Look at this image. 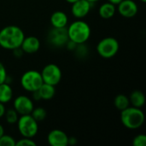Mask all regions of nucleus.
<instances>
[{
	"label": "nucleus",
	"instance_id": "nucleus-1",
	"mask_svg": "<svg viewBox=\"0 0 146 146\" xmlns=\"http://www.w3.org/2000/svg\"><path fill=\"white\" fill-rule=\"evenodd\" d=\"M25 38L21 28L15 25L4 27L0 30V46L5 50L20 48Z\"/></svg>",
	"mask_w": 146,
	"mask_h": 146
},
{
	"label": "nucleus",
	"instance_id": "nucleus-2",
	"mask_svg": "<svg viewBox=\"0 0 146 146\" xmlns=\"http://www.w3.org/2000/svg\"><path fill=\"white\" fill-rule=\"evenodd\" d=\"M145 116L140 108L127 107L121 111V121L122 125L131 130L139 129L145 122Z\"/></svg>",
	"mask_w": 146,
	"mask_h": 146
},
{
	"label": "nucleus",
	"instance_id": "nucleus-3",
	"mask_svg": "<svg viewBox=\"0 0 146 146\" xmlns=\"http://www.w3.org/2000/svg\"><path fill=\"white\" fill-rule=\"evenodd\" d=\"M68 39L78 44L86 43L91 36L90 26L81 19L72 22L67 28Z\"/></svg>",
	"mask_w": 146,
	"mask_h": 146
},
{
	"label": "nucleus",
	"instance_id": "nucleus-4",
	"mask_svg": "<svg viewBox=\"0 0 146 146\" xmlns=\"http://www.w3.org/2000/svg\"><path fill=\"white\" fill-rule=\"evenodd\" d=\"M16 123L18 131L22 137L33 139L37 135L38 131V121H35L31 115H21Z\"/></svg>",
	"mask_w": 146,
	"mask_h": 146
},
{
	"label": "nucleus",
	"instance_id": "nucleus-5",
	"mask_svg": "<svg viewBox=\"0 0 146 146\" xmlns=\"http://www.w3.org/2000/svg\"><path fill=\"white\" fill-rule=\"evenodd\" d=\"M119 42L113 37H106L99 41L97 45V52L104 59L114 57L119 50Z\"/></svg>",
	"mask_w": 146,
	"mask_h": 146
},
{
	"label": "nucleus",
	"instance_id": "nucleus-6",
	"mask_svg": "<svg viewBox=\"0 0 146 146\" xmlns=\"http://www.w3.org/2000/svg\"><path fill=\"white\" fill-rule=\"evenodd\" d=\"M41 74L36 70L26 71L21 78V85L22 88L27 92H35L43 84Z\"/></svg>",
	"mask_w": 146,
	"mask_h": 146
},
{
	"label": "nucleus",
	"instance_id": "nucleus-7",
	"mask_svg": "<svg viewBox=\"0 0 146 146\" xmlns=\"http://www.w3.org/2000/svg\"><path fill=\"white\" fill-rule=\"evenodd\" d=\"M44 83L56 86L62 79V71L60 68L54 63H49L44 67L40 72Z\"/></svg>",
	"mask_w": 146,
	"mask_h": 146
},
{
	"label": "nucleus",
	"instance_id": "nucleus-8",
	"mask_svg": "<svg viewBox=\"0 0 146 146\" xmlns=\"http://www.w3.org/2000/svg\"><path fill=\"white\" fill-rule=\"evenodd\" d=\"M48 42L55 47H62L68 41V36L66 27L56 28L53 27L48 33Z\"/></svg>",
	"mask_w": 146,
	"mask_h": 146
},
{
	"label": "nucleus",
	"instance_id": "nucleus-9",
	"mask_svg": "<svg viewBox=\"0 0 146 146\" xmlns=\"http://www.w3.org/2000/svg\"><path fill=\"white\" fill-rule=\"evenodd\" d=\"M13 106L18 115H30L33 110V103L31 98L25 95H20L15 98Z\"/></svg>",
	"mask_w": 146,
	"mask_h": 146
},
{
	"label": "nucleus",
	"instance_id": "nucleus-10",
	"mask_svg": "<svg viewBox=\"0 0 146 146\" xmlns=\"http://www.w3.org/2000/svg\"><path fill=\"white\" fill-rule=\"evenodd\" d=\"M71 4L72 15L76 19H83L89 14L92 9V3L88 0H77Z\"/></svg>",
	"mask_w": 146,
	"mask_h": 146
},
{
	"label": "nucleus",
	"instance_id": "nucleus-11",
	"mask_svg": "<svg viewBox=\"0 0 146 146\" xmlns=\"http://www.w3.org/2000/svg\"><path fill=\"white\" fill-rule=\"evenodd\" d=\"M47 142L51 146H68V136L62 130H51L47 135Z\"/></svg>",
	"mask_w": 146,
	"mask_h": 146
},
{
	"label": "nucleus",
	"instance_id": "nucleus-12",
	"mask_svg": "<svg viewBox=\"0 0 146 146\" xmlns=\"http://www.w3.org/2000/svg\"><path fill=\"white\" fill-rule=\"evenodd\" d=\"M117 5L119 14L124 18H133L138 13V5L133 0H122Z\"/></svg>",
	"mask_w": 146,
	"mask_h": 146
},
{
	"label": "nucleus",
	"instance_id": "nucleus-13",
	"mask_svg": "<svg viewBox=\"0 0 146 146\" xmlns=\"http://www.w3.org/2000/svg\"><path fill=\"white\" fill-rule=\"evenodd\" d=\"M20 48L23 52L27 54H33L39 50L40 41L38 38L34 36L25 37Z\"/></svg>",
	"mask_w": 146,
	"mask_h": 146
},
{
	"label": "nucleus",
	"instance_id": "nucleus-14",
	"mask_svg": "<svg viewBox=\"0 0 146 146\" xmlns=\"http://www.w3.org/2000/svg\"><path fill=\"white\" fill-rule=\"evenodd\" d=\"M68 22V18L66 13L61 10L55 11L50 16V23L53 27L62 28L66 27Z\"/></svg>",
	"mask_w": 146,
	"mask_h": 146
},
{
	"label": "nucleus",
	"instance_id": "nucleus-15",
	"mask_svg": "<svg viewBox=\"0 0 146 146\" xmlns=\"http://www.w3.org/2000/svg\"><path fill=\"white\" fill-rule=\"evenodd\" d=\"M115 10H116L115 9V5L111 3H110V2H107V3H103L99 7L98 14H99L101 18L108 20V19L112 18L115 15Z\"/></svg>",
	"mask_w": 146,
	"mask_h": 146
},
{
	"label": "nucleus",
	"instance_id": "nucleus-16",
	"mask_svg": "<svg viewBox=\"0 0 146 146\" xmlns=\"http://www.w3.org/2000/svg\"><path fill=\"white\" fill-rule=\"evenodd\" d=\"M128 98H129L130 104H132V106L136 107V108L141 109L145 104V96L139 90L133 91L130 94V97Z\"/></svg>",
	"mask_w": 146,
	"mask_h": 146
},
{
	"label": "nucleus",
	"instance_id": "nucleus-17",
	"mask_svg": "<svg viewBox=\"0 0 146 146\" xmlns=\"http://www.w3.org/2000/svg\"><path fill=\"white\" fill-rule=\"evenodd\" d=\"M40 98L43 100H50L51 98H53V97L55 96L56 93V89L54 86L46 84V83H43L41 85V86L38 88V90Z\"/></svg>",
	"mask_w": 146,
	"mask_h": 146
},
{
	"label": "nucleus",
	"instance_id": "nucleus-18",
	"mask_svg": "<svg viewBox=\"0 0 146 146\" xmlns=\"http://www.w3.org/2000/svg\"><path fill=\"white\" fill-rule=\"evenodd\" d=\"M13 97V91L11 86L7 83L3 82L0 84V103L7 104Z\"/></svg>",
	"mask_w": 146,
	"mask_h": 146
},
{
	"label": "nucleus",
	"instance_id": "nucleus-19",
	"mask_svg": "<svg viewBox=\"0 0 146 146\" xmlns=\"http://www.w3.org/2000/svg\"><path fill=\"white\" fill-rule=\"evenodd\" d=\"M114 104H115V107L118 110L121 111L130 106L129 98H128V97H127L124 94H119L115 98Z\"/></svg>",
	"mask_w": 146,
	"mask_h": 146
},
{
	"label": "nucleus",
	"instance_id": "nucleus-20",
	"mask_svg": "<svg viewBox=\"0 0 146 146\" xmlns=\"http://www.w3.org/2000/svg\"><path fill=\"white\" fill-rule=\"evenodd\" d=\"M30 115L33 117V119L35 121H37L38 122V121H44L46 118L47 113H46V110L44 108L38 107V108H33V110H32Z\"/></svg>",
	"mask_w": 146,
	"mask_h": 146
},
{
	"label": "nucleus",
	"instance_id": "nucleus-21",
	"mask_svg": "<svg viewBox=\"0 0 146 146\" xmlns=\"http://www.w3.org/2000/svg\"><path fill=\"white\" fill-rule=\"evenodd\" d=\"M4 116H5V120L6 121L9 123V124H15L19 119V116H18V113L15 110V109H9V110H6L5 111V114H4Z\"/></svg>",
	"mask_w": 146,
	"mask_h": 146
},
{
	"label": "nucleus",
	"instance_id": "nucleus-22",
	"mask_svg": "<svg viewBox=\"0 0 146 146\" xmlns=\"http://www.w3.org/2000/svg\"><path fill=\"white\" fill-rule=\"evenodd\" d=\"M75 51V54L79 57H86L88 54V48L87 46L84 44H78L74 50Z\"/></svg>",
	"mask_w": 146,
	"mask_h": 146
},
{
	"label": "nucleus",
	"instance_id": "nucleus-23",
	"mask_svg": "<svg viewBox=\"0 0 146 146\" xmlns=\"http://www.w3.org/2000/svg\"><path fill=\"white\" fill-rule=\"evenodd\" d=\"M15 140L13 137L3 134L0 137V146H15Z\"/></svg>",
	"mask_w": 146,
	"mask_h": 146
},
{
	"label": "nucleus",
	"instance_id": "nucleus-24",
	"mask_svg": "<svg viewBox=\"0 0 146 146\" xmlns=\"http://www.w3.org/2000/svg\"><path fill=\"white\" fill-rule=\"evenodd\" d=\"M133 146H145L146 145V136L145 134L137 135L133 140Z\"/></svg>",
	"mask_w": 146,
	"mask_h": 146
},
{
	"label": "nucleus",
	"instance_id": "nucleus-25",
	"mask_svg": "<svg viewBox=\"0 0 146 146\" xmlns=\"http://www.w3.org/2000/svg\"><path fill=\"white\" fill-rule=\"evenodd\" d=\"M16 146H35L36 143L29 138H22L21 139H19L17 142H15Z\"/></svg>",
	"mask_w": 146,
	"mask_h": 146
},
{
	"label": "nucleus",
	"instance_id": "nucleus-26",
	"mask_svg": "<svg viewBox=\"0 0 146 146\" xmlns=\"http://www.w3.org/2000/svg\"><path fill=\"white\" fill-rule=\"evenodd\" d=\"M7 72L3 64L0 62V84L6 82L7 80Z\"/></svg>",
	"mask_w": 146,
	"mask_h": 146
},
{
	"label": "nucleus",
	"instance_id": "nucleus-27",
	"mask_svg": "<svg viewBox=\"0 0 146 146\" xmlns=\"http://www.w3.org/2000/svg\"><path fill=\"white\" fill-rule=\"evenodd\" d=\"M76 45H77L76 43H74V42L69 40V39H68V41L67 44H66V46H67V48H68L69 50H74L75 49Z\"/></svg>",
	"mask_w": 146,
	"mask_h": 146
},
{
	"label": "nucleus",
	"instance_id": "nucleus-28",
	"mask_svg": "<svg viewBox=\"0 0 146 146\" xmlns=\"http://www.w3.org/2000/svg\"><path fill=\"white\" fill-rule=\"evenodd\" d=\"M5 111H6V109L4 107V104L0 103V118H2L3 116H4Z\"/></svg>",
	"mask_w": 146,
	"mask_h": 146
},
{
	"label": "nucleus",
	"instance_id": "nucleus-29",
	"mask_svg": "<svg viewBox=\"0 0 146 146\" xmlns=\"http://www.w3.org/2000/svg\"><path fill=\"white\" fill-rule=\"evenodd\" d=\"M77 143V139L74 137H68V145H74Z\"/></svg>",
	"mask_w": 146,
	"mask_h": 146
},
{
	"label": "nucleus",
	"instance_id": "nucleus-30",
	"mask_svg": "<svg viewBox=\"0 0 146 146\" xmlns=\"http://www.w3.org/2000/svg\"><path fill=\"white\" fill-rule=\"evenodd\" d=\"M108 2H110V3H113V4H115V5H117L119 3H121L122 0H107Z\"/></svg>",
	"mask_w": 146,
	"mask_h": 146
},
{
	"label": "nucleus",
	"instance_id": "nucleus-31",
	"mask_svg": "<svg viewBox=\"0 0 146 146\" xmlns=\"http://www.w3.org/2000/svg\"><path fill=\"white\" fill-rule=\"evenodd\" d=\"M3 133H4V129H3V126L0 124V137H1Z\"/></svg>",
	"mask_w": 146,
	"mask_h": 146
},
{
	"label": "nucleus",
	"instance_id": "nucleus-32",
	"mask_svg": "<svg viewBox=\"0 0 146 146\" xmlns=\"http://www.w3.org/2000/svg\"><path fill=\"white\" fill-rule=\"evenodd\" d=\"M66 2H68V3H74V2H76L77 0H65Z\"/></svg>",
	"mask_w": 146,
	"mask_h": 146
},
{
	"label": "nucleus",
	"instance_id": "nucleus-33",
	"mask_svg": "<svg viewBox=\"0 0 146 146\" xmlns=\"http://www.w3.org/2000/svg\"><path fill=\"white\" fill-rule=\"evenodd\" d=\"M90 3H96V2H98V1H99V0H88Z\"/></svg>",
	"mask_w": 146,
	"mask_h": 146
},
{
	"label": "nucleus",
	"instance_id": "nucleus-34",
	"mask_svg": "<svg viewBox=\"0 0 146 146\" xmlns=\"http://www.w3.org/2000/svg\"><path fill=\"white\" fill-rule=\"evenodd\" d=\"M140 1H141L142 3H145L146 2V0H140Z\"/></svg>",
	"mask_w": 146,
	"mask_h": 146
}]
</instances>
